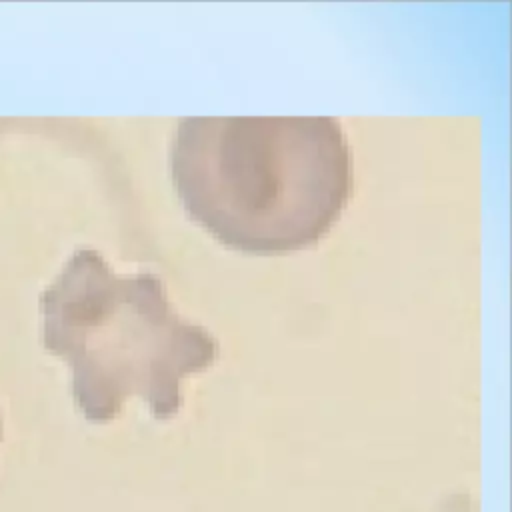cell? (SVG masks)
Returning <instances> with one entry per match:
<instances>
[{
    "mask_svg": "<svg viewBox=\"0 0 512 512\" xmlns=\"http://www.w3.org/2000/svg\"><path fill=\"white\" fill-rule=\"evenodd\" d=\"M170 174L196 224L252 254L316 244L352 194L348 140L332 116L182 118Z\"/></svg>",
    "mask_w": 512,
    "mask_h": 512,
    "instance_id": "cell-1",
    "label": "cell"
},
{
    "mask_svg": "<svg viewBox=\"0 0 512 512\" xmlns=\"http://www.w3.org/2000/svg\"><path fill=\"white\" fill-rule=\"evenodd\" d=\"M42 344L70 368L86 420L116 418L132 396L154 418L180 412L182 380L218 358L214 336L182 320L154 274L118 276L100 252H72L40 294Z\"/></svg>",
    "mask_w": 512,
    "mask_h": 512,
    "instance_id": "cell-2",
    "label": "cell"
},
{
    "mask_svg": "<svg viewBox=\"0 0 512 512\" xmlns=\"http://www.w3.org/2000/svg\"><path fill=\"white\" fill-rule=\"evenodd\" d=\"M0 444H2V416H0Z\"/></svg>",
    "mask_w": 512,
    "mask_h": 512,
    "instance_id": "cell-3",
    "label": "cell"
}]
</instances>
